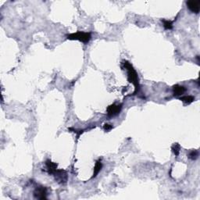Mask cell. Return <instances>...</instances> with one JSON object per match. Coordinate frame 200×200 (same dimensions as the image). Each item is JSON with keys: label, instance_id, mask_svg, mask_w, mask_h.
I'll use <instances>...</instances> for the list:
<instances>
[{"label": "cell", "instance_id": "8992f818", "mask_svg": "<svg viewBox=\"0 0 200 200\" xmlns=\"http://www.w3.org/2000/svg\"><path fill=\"white\" fill-rule=\"evenodd\" d=\"M187 6L190 11L195 14H198L200 10V2L199 1H188L186 2Z\"/></svg>", "mask_w": 200, "mask_h": 200}, {"label": "cell", "instance_id": "52a82bcc", "mask_svg": "<svg viewBox=\"0 0 200 200\" xmlns=\"http://www.w3.org/2000/svg\"><path fill=\"white\" fill-rule=\"evenodd\" d=\"M46 167H47L48 172H49V174H53V173H54L56 170H57L56 169L58 166L57 163H53V162H52L51 160H49V159H47V160H46Z\"/></svg>", "mask_w": 200, "mask_h": 200}, {"label": "cell", "instance_id": "7a4b0ae2", "mask_svg": "<svg viewBox=\"0 0 200 200\" xmlns=\"http://www.w3.org/2000/svg\"><path fill=\"white\" fill-rule=\"evenodd\" d=\"M92 38L91 33L89 32H82V31H78L76 33L68 34L67 39L69 40H78L83 43H88Z\"/></svg>", "mask_w": 200, "mask_h": 200}, {"label": "cell", "instance_id": "8fae6325", "mask_svg": "<svg viewBox=\"0 0 200 200\" xmlns=\"http://www.w3.org/2000/svg\"><path fill=\"white\" fill-rule=\"evenodd\" d=\"M163 27H164V28L166 29V30H171V29L173 28V23H172V21H165V20H163Z\"/></svg>", "mask_w": 200, "mask_h": 200}, {"label": "cell", "instance_id": "5b68a950", "mask_svg": "<svg viewBox=\"0 0 200 200\" xmlns=\"http://www.w3.org/2000/svg\"><path fill=\"white\" fill-rule=\"evenodd\" d=\"M121 109H122V105H117V104H112L109 106L107 108V115L109 117H114L121 113Z\"/></svg>", "mask_w": 200, "mask_h": 200}, {"label": "cell", "instance_id": "4fadbf2b", "mask_svg": "<svg viewBox=\"0 0 200 200\" xmlns=\"http://www.w3.org/2000/svg\"><path fill=\"white\" fill-rule=\"evenodd\" d=\"M198 156V152L197 150H192V152H190L188 154V157L192 160H195Z\"/></svg>", "mask_w": 200, "mask_h": 200}, {"label": "cell", "instance_id": "5bb4252c", "mask_svg": "<svg viewBox=\"0 0 200 200\" xmlns=\"http://www.w3.org/2000/svg\"><path fill=\"white\" fill-rule=\"evenodd\" d=\"M103 128L106 131H110L111 129L113 128V126L110 125V124H105L103 126Z\"/></svg>", "mask_w": 200, "mask_h": 200}, {"label": "cell", "instance_id": "6da1fadb", "mask_svg": "<svg viewBox=\"0 0 200 200\" xmlns=\"http://www.w3.org/2000/svg\"><path fill=\"white\" fill-rule=\"evenodd\" d=\"M123 65H124V69H126V70L127 71V78H128V82L130 83H132L133 85H134V88H135V90H134V95L137 93L138 92L139 88H140V85H139V79L138 76V74L136 72L135 70L134 69L132 65L129 63L127 60H124L123 61Z\"/></svg>", "mask_w": 200, "mask_h": 200}, {"label": "cell", "instance_id": "3957f363", "mask_svg": "<svg viewBox=\"0 0 200 200\" xmlns=\"http://www.w3.org/2000/svg\"><path fill=\"white\" fill-rule=\"evenodd\" d=\"M56 181L60 184H66L67 182V174L63 170H56L53 173Z\"/></svg>", "mask_w": 200, "mask_h": 200}, {"label": "cell", "instance_id": "7c38bea8", "mask_svg": "<svg viewBox=\"0 0 200 200\" xmlns=\"http://www.w3.org/2000/svg\"><path fill=\"white\" fill-rule=\"evenodd\" d=\"M180 149H181V146H180V145L178 144V143H175V144H174V146H172V151H173V153H174V155L176 156H178V155H179Z\"/></svg>", "mask_w": 200, "mask_h": 200}, {"label": "cell", "instance_id": "ba28073f", "mask_svg": "<svg viewBox=\"0 0 200 200\" xmlns=\"http://www.w3.org/2000/svg\"><path fill=\"white\" fill-rule=\"evenodd\" d=\"M173 91L174 94L175 96H179V95H182L186 91V88L184 86L179 85H175L173 86Z\"/></svg>", "mask_w": 200, "mask_h": 200}, {"label": "cell", "instance_id": "9c48e42d", "mask_svg": "<svg viewBox=\"0 0 200 200\" xmlns=\"http://www.w3.org/2000/svg\"><path fill=\"white\" fill-rule=\"evenodd\" d=\"M102 168V163H101V160H98V161L96 162V163H95V168H94V173H93V175H92V178H95V177L98 174V173L101 171Z\"/></svg>", "mask_w": 200, "mask_h": 200}, {"label": "cell", "instance_id": "30bf717a", "mask_svg": "<svg viewBox=\"0 0 200 200\" xmlns=\"http://www.w3.org/2000/svg\"><path fill=\"white\" fill-rule=\"evenodd\" d=\"M180 100H182V102L186 104H191L194 102L195 97L192 96V95H184V96H182L180 98Z\"/></svg>", "mask_w": 200, "mask_h": 200}, {"label": "cell", "instance_id": "277c9868", "mask_svg": "<svg viewBox=\"0 0 200 200\" xmlns=\"http://www.w3.org/2000/svg\"><path fill=\"white\" fill-rule=\"evenodd\" d=\"M47 188L44 186H38L34 192V196L38 199H46L47 198Z\"/></svg>", "mask_w": 200, "mask_h": 200}]
</instances>
